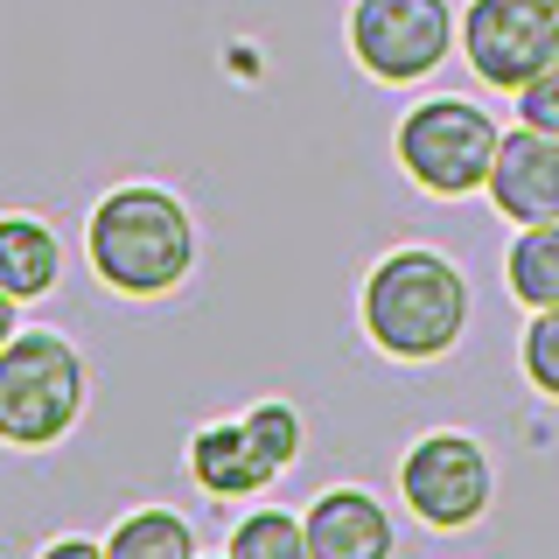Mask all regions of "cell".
Listing matches in <instances>:
<instances>
[{
    "label": "cell",
    "instance_id": "5bb4252c",
    "mask_svg": "<svg viewBox=\"0 0 559 559\" xmlns=\"http://www.w3.org/2000/svg\"><path fill=\"white\" fill-rule=\"evenodd\" d=\"M231 559H314V552H308V518L252 511V518L231 532Z\"/></svg>",
    "mask_w": 559,
    "mask_h": 559
},
{
    "label": "cell",
    "instance_id": "d6986e66",
    "mask_svg": "<svg viewBox=\"0 0 559 559\" xmlns=\"http://www.w3.org/2000/svg\"><path fill=\"white\" fill-rule=\"evenodd\" d=\"M14 336H22V329H14V294H8V287H0V349H8Z\"/></svg>",
    "mask_w": 559,
    "mask_h": 559
},
{
    "label": "cell",
    "instance_id": "8fae6325",
    "mask_svg": "<svg viewBox=\"0 0 559 559\" xmlns=\"http://www.w3.org/2000/svg\"><path fill=\"white\" fill-rule=\"evenodd\" d=\"M63 273V252H57V231L35 217H0V287L14 294V301H35V294H49Z\"/></svg>",
    "mask_w": 559,
    "mask_h": 559
},
{
    "label": "cell",
    "instance_id": "5b68a950",
    "mask_svg": "<svg viewBox=\"0 0 559 559\" xmlns=\"http://www.w3.org/2000/svg\"><path fill=\"white\" fill-rule=\"evenodd\" d=\"M462 57L483 84L524 92L532 78L559 70V0H468Z\"/></svg>",
    "mask_w": 559,
    "mask_h": 559
},
{
    "label": "cell",
    "instance_id": "8992f818",
    "mask_svg": "<svg viewBox=\"0 0 559 559\" xmlns=\"http://www.w3.org/2000/svg\"><path fill=\"white\" fill-rule=\"evenodd\" d=\"M448 0H357V14H349V49L384 84L427 78L448 57Z\"/></svg>",
    "mask_w": 559,
    "mask_h": 559
},
{
    "label": "cell",
    "instance_id": "6da1fadb",
    "mask_svg": "<svg viewBox=\"0 0 559 559\" xmlns=\"http://www.w3.org/2000/svg\"><path fill=\"white\" fill-rule=\"evenodd\" d=\"M197 259V224L168 189H112L92 210V266L119 294H168Z\"/></svg>",
    "mask_w": 559,
    "mask_h": 559
},
{
    "label": "cell",
    "instance_id": "30bf717a",
    "mask_svg": "<svg viewBox=\"0 0 559 559\" xmlns=\"http://www.w3.org/2000/svg\"><path fill=\"white\" fill-rule=\"evenodd\" d=\"M189 468H197V483L210 497H252V489H266L280 476V462L266 448H259V433L245 427H203L197 448H189Z\"/></svg>",
    "mask_w": 559,
    "mask_h": 559
},
{
    "label": "cell",
    "instance_id": "9c48e42d",
    "mask_svg": "<svg viewBox=\"0 0 559 559\" xmlns=\"http://www.w3.org/2000/svg\"><path fill=\"white\" fill-rule=\"evenodd\" d=\"M314 559H392V518L371 489H322L308 511Z\"/></svg>",
    "mask_w": 559,
    "mask_h": 559
},
{
    "label": "cell",
    "instance_id": "ba28073f",
    "mask_svg": "<svg viewBox=\"0 0 559 559\" xmlns=\"http://www.w3.org/2000/svg\"><path fill=\"white\" fill-rule=\"evenodd\" d=\"M489 197L511 224H559V133H503L497 168H489Z\"/></svg>",
    "mask_w": 559,
    "mask_h": 559
},
{
    "label": "cell",
    "instance_id": "9a60e30c",
    "mask_svg": "<svg viewBox=\"0 0 559 559\" xmlns=\"http://www.w3.org/2000/svg\"><path fill=\"white\" fill-rule=\"evenodd\" d=\"M524 378L559 399V308H538L524 329Z\"/></svg>",
    "mask_w": 559,
    "mask_h": 559
},
{
    "label": "cell",
    "instance_id": "3957f363",
    "mask_svg": "<svg viewBox=\"0 0 559 559\" xmlns=\"http://www.w3.org/2000/svg\"><path fill=\"white\" fill-rule=\"evenodd\" d=\"M84 406V364L57 329H28L0 349V441L49 448Z\"/></svg>",
    "mask_w": 559,
    "mask_h": 559
},
{
    "label": "cell",
    "instance_id": "4fadbf2b",
    "mask_svg": "<svg viewBox=\"0 0 559 559\" xmlns=\"http://www.w3.org/2000/svg\"><path fill=\"white\" fill-rule=\"evenodd\" d=\"M105 559H197V538H189V524L175 511H133L112 532Z\"/></svg>",
    "mask_w": 559,
    "mask_h": 559
},
{
    "label": "cell",
    "instance_id": "2e32d148",
    "mask_svg": "<svg viewBox=\"0 0 559 559\" xmlns=\"http://www.w3.org/2000/svg\"><path fill=\"white\" fill-rule=\"evenodd\" d=\"M245 427L259 433V448H266L280 468L301 454V419H294V406H280V399H273V406H252V413H245Z\"/></svg>",
    "mask_w": 559,
    "mask_h": 559
},
{
    "label": "cell",
    "instance_id": "ac0fdd59",
    "mask_svg": "<svg viewBox=\"0 0 559 559\" xmlns=\"http://www.w3.org/2000/svg\"><path fill=\"white\" fill-rule=\"evenodd\" d=\"M43 559H105V546H92V538H57Z\"/></svg>",
    "mask_w": 559,
    "mask_h": 559
},
{
    "label": "cell",
    "instance_id": "e0dca14e",
    "mask_svg": "<svg viewBox=\"0 0 559 559\" xmlns=\"http://www.w3.org/2000/svg\"><path fill=\"white\" fill-rule=\"evenodd\" d=\"M518 112H524V127L559 133V70H546V78L524 84V92H518Z\"/></svg>",
    "mask_w": 559,
    "mask_h": 559
},
{
    "label": "cell",
    "instance_id": "7a4b0ae2",
    "mask_svg": "<svg viewBox=\"0 0 559 559\" xmlns=\"http://www.w3.org/2000/svg\"><path fill=\"white\" fill-rule=\"evenodd\" d=\"M468 322V280L441 252H392L364 280V329L384 357H441Z\"/></svg>",
    "mask_w": 559,
    "mask_h": 559
},
{
    "label": "cell",
    "instance_id": "7c38bea8",
    "mask_svg": "<svg viewBox=\"0 0 559 559\" xmlns=\"http://www.w3.org/2000/svg\"><path fill=\"white\" fill-rule=\"evenodd\" d=\"M511 294L524 308H559V224H524L511 245Z\"/></svg>",
    "mask_w": 559,
    "mask_h": 559
},
{
    "label": "cell",
    "instance_id": "277c9868",
    "mask_svg": "<svg viewBox=\"0 0 559 559\" xmlns=\"http://www.w3.org/2000/svg\"><path fill=\"white\" fill-rule=\"evenodd\" d=\"M497 119L476 112L468 98H427L399 119V162L419 189L433 197H468V189H489V168H497Z\"/></svg>",
    "mask_w": 559,
    "mask_h": 559
},
{
    "label": "cell",
    "instance_id": "52a82bcc",
    "mask_svg": "<svg viewBox=\"0 0 559 559\" xmlns=\"http://www.w3.org/2000/svg\"><path fill=\"white\" fill-rule=\"evenodd\" d=\"M399 489L427 524L462 532V524H476L489 511V454L468 433H427L399 468Z\"/></svg>",
    "mask_w": 559,
    "mask_h": 559
}]
</instances>
